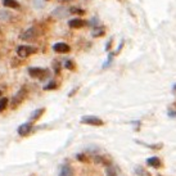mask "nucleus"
<instances>
[{"label":"nucleus","instance_id":"obj_3","mask_svg":"<svg viewBox=\"0 0 176 176\" xmlns=\"http://www.w3.org/2000/svg\"><path fill=\"white\" fill-rule=\"evenodd\" d=\"M26 89H19L16 94L13 95V98H12V100H10V107L12 108H17L21 103L23 102V99H25V97H26Z\"/></svg>","mask_w":176,"mask_h":176},{"label":"nucleus","instance_id":"obj_29","mask_svg":"<svg viewBox=\"0 0 176 176\" xmlns=\"http://www.w3.org/2000/svg\"><path fill=\"white\" fill-rule=\"evenodd\" d=\"M172 91H174V93H176V84L172 86Z\"/></svg>","mask_w":176,"mask_h":176},{"label":"nucleus","instance_id":"obj_26","mask_svg":"<svg viewBox=\"0 0 176 176\" xmlns=\"http://www.w3.org/2000/svg\"><path fill=\"white\" fill-rule=\"evenodd\" d=\"M90 25H93V26L98 27V18H93V19L90 21Z\"/></svg>","mask_w":176,"mask_h":176},{"label":"nucleus","instance_id":"obj_22","mask_svg":"<svg viewBox=\"0 0 176 176\" xmlns=\"http://www.w3.org/2000/svg\"><path fill=\"white\" fill-rule=\"evenodd\" d=\"M76 158H77L78 161H81V162H86V161H88L86 156H85V154H82V153H78L77 156H76Z\"/></svg>","mask_w":176,"mask_h":176},{"label":"nucleus","instance_id":"obj_25","mask_svg":"<svg viewBox=\"0 0 176 176\" xmlns=\"http://www.w3.org/2000/svg\"><path fill=\"white\" fill-rule=\"evenodd\" d=\"M112 43H113V39H109V40H108V43H107V45H106V50H107V51L111 49V46H112Z\"/></svg>","mask_w":176,"mask_h":176},{"label":"nucleus","instance_id":"obj_15","mask_svg":"<svg viewBox=\"0 0 176 176\" xmlns=\"http://www.w3.org/2000/svg\"><path fill=\"white\" fill-rule=\"evenodd\" d=\"M8 104H9V99H8L7 97L0 98V113H2V112H4V111L7 109Z\"/></svg>","mask_w":176,"mask_h":176},{"label":"nucleus","instance_id":"obj_24","mask_svg":"<svg viewBox=\"0 0 176 176\" xmlns=\"http://www.w3.org/2000/svg\"><path fill=\"white\" fill-rule=\"evenodd\" d=\"M54 68H55V75H59V72H60V64L58 63V62H54Z\"/></svg>","mask_w":176,"mask_h":176},{"label":"nucleus","instance_id":"obj_4","mask_svg":"<svg viewBox=\"0 0 176 176\" xmlns=\"http://www.w3.org/2000/svg\"><path fill=\"white\" fill-rule=\"evenodd\" d=\"M37 36H39L37 28L30 27V28H27V30L25 31V32H22V34L19 35V39L23 40V41H32V40H35Z\"/></svg>","mask_w":176,"mask_h":176},{"label":"nucleus","instance_id":"obj_9","mask_svg":"<svg viewBox=\"0 0 176 176\" xmlns=\"http://www.w3.org/2000/svg\"><path fill=\"white\" fill-rule=\"evenodd\" d=\"M147 164L149 167H153V169H159V167H162V161L157 156H153V157L147 159Z\"/></svg>","mask_w":176,"mask_h":176},{"label":"nucleus","instance_id":"obj_1","mask_svg":"<svg viewBox=\"0 0 176 176\" xmlns=\"http://www.w3.org/2000/svg\"><path fill=\"white\" fill-rule=\"evenodd\" d=\"M37 51V48L34 45H27V44H22L17 48V54L19 58H27L30 55L35 54Z\"/></svg>","mask_w":176,"mask_h":176},{"label":"nucleus","instance_id":"obj_18","mask_svg":"<svg viewBox=\"0 0 176 176\" xmlns=\"http://www.w3.org/2000/svg\"><path fill=\"white\" fill-rule=\"evenodd\" d=\"M69 13L82 16V14H85L86 12H85V9H82V8H76V7H74V8H71V9H69Z\"/></svg>","mask_w":176,"mask_h":176},{"label":"nucleus","instance_id":"obj_8","mask_svg":"<svg viewBox=\"0 0 176 176\" xmlns=\"http://www.w3.org/2000/svg\"><path fill=\"white\" fill-rule=\"evenodd\" d=\"M86 25V21L81 19V18H72L68 21V26L71 28H81Z\"/></svg>","mask_w":176,"mask_h":176},{"label":"nucleus","instance_id":"obj_31","mask_svg":"<svg viewBox=\"0 0 176 176\" xmlns=\"http://www.w3.org/2000/svg\"><path fill=\"white\" fill-rule=\"evenodd\" d=\"M2 94H3V91H2V90H0V97H2Z\"/></svg>","mask_w":176,"mask_h":176},{"label":"nucleus","instance_id":"obj_23","mask_svg":"<svg viewBox=\"0 0 176 176\" xmlns=\"http://www.w3.org/2000/svg\"><path fill=\"white\" fill-rule=\"evenodd\" d=\"M136 174H138V175H141V176H143V175L149 176V174H148L145 170H143V169H140V167H136Z\"/></svg>","mask_w":176,"mask_h":176},{"label":"nucleus","instance_id":"obj_2","mask_svg":"<svg viewBox=\"0 0 176 176\" xmlns=\"http://www.w3.org/2000/svg\"><path fill=\"white\" fill-rule=\"evenodd\" d=\"M80 122L84 123V125H90V126H103L104 125V121H103L102 118H99L97 116H91V115L82 116Z\"/></svg>","mask_w":176,"mask_h":176},{"label":"nucleus","instance_id":"obj_28","mask_svg":"<svg viewBox=\"0 0 176 176\" xmlns=\"http://www.w3.org/2000/svg\"><path fill=\"white\" fill-rule=\"evenodd\" d=\"M77 89H78V88H76V89H74V90H72V91L69 93V94H68V97H72V95H75V93L77 91Z\"/></svg>","mask_w":176,"mask_h":176},{"label":"nucleus","instance_id":"obj_30","mask_svg":"<svg viewBox=\"0 0 176 176\" xmlns=\"http://www.w3.org/2000/svg\"><path fill=\"white\" fill-rule=\"evenodd\" d=\"M58 2H62V3H66V2H71V0H58Z\"/></svg>","mask_w":176,"mask_h":176},{"label":"nucleus","instance_id":"obj_13","mask_svg":"<svg viewBox=\"0 0 176 176\" xmlns=\"http://www.w3.org/2000/svg\"><path fill=\"white\" fill-rule=\"evenodd\" d=\"M44 112H45V108H37V109H35L32 112V115H31V117H30V121H37L41 116L44 115Z\"/></svg>","mask_w":176,"mask_h":176},{"label":"nucleus","instance_id":"obj_12","mask_svg":"<svg viewBox=\"0 0 176 176\" xmlns=\"http://www.w3.org/2000/svg\"><path fill=\"white\" fill-rule=\"evenodd\" d=\"M94 161L97 163H99V164H103V166H107V167L108 166H112V164H111V159L107 156H95Z\"/></svg>","mask_w":176,"mask_h":176},{"label":"nucleus","instance_id":"obj_19","mask_svg":"<svg viewBox=\"0 0 176 176\" xmlns=\"http://www.w3.org/2000/svg\"><path fill=\"white\" fill-rule=\"evenodd\" d=\"M64 67H66L67 69H69V71L75 69V63H74V60H71V59L66 60V62H64Z\"/></svg>","mask_w":176,"mask_h":176},{"label":"nucleus","instance_id":"obj_27","mask_svg":"<svg viewBox=\"0 0 176 176\" xmlns=\"http://www.w3.org/2000/svg\"><path fill=\"white\" fill-rule=\"evenodd\" d=\"M169 116L170 117H176V112L175 111H169Z\"/></svg>","mask_w":176,"mask_h":176},{"label":"nucleus","instance_id":"obj_14","mask_svg":"<svg viewBox=\"0 0 176 176\" xmlns=\"http://www.w3.org/2000/svg\"><path fill=\"white\" fill-rule=\"evenodd\" d=\"M104 34H106V28L102 27V26H98L91 32V36L93 37H100V36H104Z\"/></svg>","mask_w":176,"mask_h":176},{"label":"nucleus","instance_id":"obj_10","mask_svg":"<svg viewBox=\"0 0 176 176\" xmlns=\"http://www.w3.org/2000/svg\"><path fill=\"white\" fill-rule=\"evenodd\" d=\"M2 3H3L4 7L10 8V9H16V10L21 9V4L17 2V0H2Z\"/></svg>","mask_w":176,"mask_h":176},{"label":"nucleus","instance_id":"obj_20","mask_svg":"<svg viewBox=\"0 0 176 176\" xmlns=\"http://www.w3.org/2000/svg\"><path fill=\"white\" fill-rule=\"evenodd\" d=\"M106 175H107V176H116V171H115V169H113L112 166H108L107 170H106Z\"/></svg>","mask_w":176,"mask_h":176},{"label":"nucleus","instance_id":"obj_17","mask_svg":"<svg viewBox=\"0 0 176 176\" xmlns=\"http://www.w3.org/2000/svg\"><path fill=\"white\" fill-rule=\"evenodd\" d=\"M58 88V82L57 81H50L44 86V90H54Z\"/></svg>","mask_w":176,"mask_h":176},{"label":"nucleus","instance_id":"obj_33","mask_svg":"<svg viewBox=\"0 0 176 176\" xmlns=\"http://www.w3.org/2000/svg\"><path fill=\"white\" fill-rule=\"evenodd\" d=\"M45 2H49V0H45Z\"/></svg>","mask_w":176,"mask_h":176},{"label":"nucleus","instance_id":"obj_16","mask_svg":"<svg viewBox=\"0 0 176 176\" xmlns=\"http://www.w3.org/2000/svg\"><path fill=\"white\" fill-rule=\"evenodd\" d=\"M10 18H12V16L9 14V12H7V10H0V21L7 22V21H9Z\"/></svg>","mask_w":176,"mask_h":176},{"label":"nucleus","instance_id":"obj_5","mask_svg":"<svg viewBox=\"0 0 176 176\" xmlns=\"http://www.w3.org/2000/svg\"><path fill=\"white\" fill-rule=\"evenodd\" d=\"M48 69L41 68V67H30L28 68V74L31 77H36V78H44L48 75Z\"/></svg>","mask_w":176,"mask_h":176},{"label":"nucleus","instance_id":"obj_7","mask_svg":"<svg viewBox=\"0 0 176 176\" xmlns=\"http://www.w3.org/2000/svg\"><path fill=\"white\" fill-rule=\"evenodd\" d=\"M53 50L58 54H67L71 51V46L67 43H55L53 45Z\"/></svg>","mask_w":176,"mask_h":176},{"label":"nucleus","instance_id":"obj_6","mask_svg":"<svg viewBox=\"0 0 176 176\" xmlns=\"http://www.w3.org/2000/svg\"><path fill=\"white\" fill-rule=\"evenodd\" d=\"M34 129V125L31 122H26V123H22V125H19V127L17 129V132L18 135L21 136H27L31 134V131H32Z\"/></svg>","mask_w":176,"mask_h":176},{"label":"nucleus","instance_id":"obj_21","mask_svg":"<svg viewBox=\"0 0 176 176\" xmlns=\"http://www.w3.org/2000/svg\"><path fill=\"white\" fill-rule=\"evenodd\" d=\"M113 54L115 53H109V55H108V59L104 62V64H103V68H107L109 64H111V62H112V57H113Z\"/></svg>","mask_w":176,"mask_h":176},{"label":"nucleus","instance_id":"obj_32","mask_svg":"<svg viewBox=\"0 0 176 176\" xmlns=\"http://www.w3.org/2000/svg\"><path fill=\"white\" fill-rule=\"evenodd\" d=\"M0 34H2V28H0Z\"/></svg>","mask_w":176,"mask_h":176},{"label":"nucleus","instance_id":"obj_11","mask_svg":"<svg viewBox=\"0 0 176 176\" xmlns=\"http://www.w3.org/2000/svg\"><path fill=\"white\" fill-rule=\"evenodd\" d=\"M59 176H74V169H72L69 164H63V166L60 167Z\"/></svg>","mask_w":176,"mask_h":176}]
</instances>
